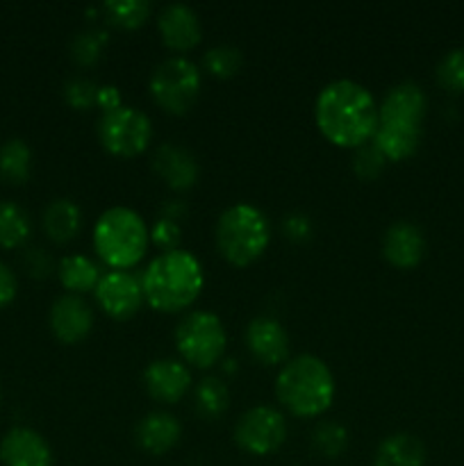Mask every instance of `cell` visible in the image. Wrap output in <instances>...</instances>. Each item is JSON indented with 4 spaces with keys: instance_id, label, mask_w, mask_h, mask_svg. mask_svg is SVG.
<instances>
[{
    "instance_id": "1",
    "label": "cell",
    "mask_w": 464,
    "mask_h": 466,
    "mask_svg": "<svg viewBox=\"0 0 464 466\" xmlns=\"http://www.w3.org/2000/svg\"><path fill=\"white\" fill-rule=\"evenodd\" d=\"M314 118L328 141L358 148L373 139L378 127V105L371 91L359 82L335 80L318 91Z\"/></svg>"
},
{
    "instance_id": "2",
    "label": "cell",
    "mask_w": 464,
    "mask_h": 466,
    "mask_svg": "<svg viewBox=\"0 0 464 466\" xmlns=\"http://www.w3.org/2000/svg\"><path fill=\"white\" fill-rule=\"evenodd\" d=\"M144 300L159 312H180L203 291V267L189 250H166L150 259L141 273Z\"/></svg>"
},
{
    "instance_id": "3",
    "label": "cell",
    "mask_w": 464,
    "mask_h": 466,
    "mask_svg": "<svg viewBox=\"0 0 464 466\" xmlns=\"http://www.w3.org/2000/svg\"><path fill=\"white\" fill-rule=\"evenodd\" d=\"M276 396L294 417H318L335 400V376L317 355H298L282 364Z\"/></svg>"
},
{
    "instance_id": "4",
    "label": "cell",
    "mask_w": 464,
    "mask_h": 466,
    "mask_svg": "<svg viewBox=\"0 0 464 466\" xmlns=\"http://www.w3.org/2000/svg\"><path fill=\"white\" fill-rule=\"evenodd\" d=\"M218 253L235 267H248L259 259L271 241V226L267 214L250 203L230 205L218 217L217 230Z\"/></svg>"
},
{
    "instance_id": "5",
    "label": "cell",
    "mask_w": 464,
    "mask_h": 466,
    "mask_svg": "<svg viewBox=\"0 0 464 466\" xmlns=\"http://www.w3.org/2000/svg\"><path fill=\"white\" fill-rule=\"evenodd\" d=\"M150 232L144 218L130 208H109L94 226V248L109 267L126 271L135 267L148 248Z\"/></svg>"
},
{
    "instance_id": "6",
    "label": "cell",
    "mask_w": 464,
    "mask_h": 466,
    "mask_svg": "<svg viewBox=\"0 0 464 466\" xmlns=\"http://www.w3.org/2000/svg\"><path fill=\"white\" fill-rule=\"evenodd\" d=\"M227 337L221 319L214 312L196 309L176 328V346L182 360L196 369H209L221 360Z\"/></svg>"
},
{
    "instance_id": "7",
    "label": "cell",
    "mask_w": 464,
    "mask_h": 466,
    "mask_svg": "<svg viewBox=\"0 0 464 466\" xmlns=\"http://www.w3.org/2000/svg\"><path fill=\"white\" fill-rule=\"evenodd\" d=\"M150 96L168 114H187L200 94V71L191 59L166 57L150 73Z\"/></svg>"
},
{
    "instance_id": "8",
    "label": "cell",
    "mask_w": 464,
    "mask_h": 466,
    "mask_svg": "<svg viewBox=\"0 0 464 466\" xmlns=\"http://www.w3.org/2000/svg\"><path fill=\"white\" fill-rule=\"evenodd\" d=\"M98 139L107 153L135 157L153 139V123L141 109L121 105L112 112H103L98 121Z\"/></svg>"
},
{
    "instance_id": "9",
    "label": "cell",
    "mask_w": 464,
    "mask_h": 466,
    "mask_svg": "<svg viewBox=\"0 0 464 466\" xmlns=\"http://www.w3.org/2000/svg\"><path fill=\"white\" fill-rule=\"evenodd\" d=\"M287 440V421L282 412L268 405L250 408L235 426V441L250 455L276 453Z\"/></svg>"
},
{
    "instance_id": "10",
    "label": "cell",
    "mask_w": 464,
    "mask_h": 466,
    "mask_svg": "<svg viewBox=\"0 0 464 466\" xmlns=\"http://www.w3.org/2000/svg\"><path fill=\"white\" fill-rule=\"evenodd\" d=\"M94 294L105 314H109L112 319L135 317L144 303V289H141L139 278L135 273L118 271V268L100 276Z\"/></svg>"
},
{
    "instance_id": "11",
    "label": "cell",
    "mask_w": 464,
    "mask_h": 466,
    "mask_svg": "<svg viewBox=\"0 0 464 466\" xmlns=\"http://www.w3.org/2000/svg\"><path fill=\"white\" fill-rule=\"evenodd\" d=\"M428 98L417 82H398L391 86L378 107V123L421 127Z\"/></svg>"
},
{
    "instance_id": "12",
    "label": "cell",
    "mask_w": 464,
    "mask_h": 466,
    "mask_svg": "<svg viewBox=\"0 0 464 466\" xmlns=\"http://www.w3.org/2000/svg\"><path fill=\"white\" fill-rule=\"evenodd\" d=\"M246 346L264 367H277L289 358V335L273 317H257L246 328Z\"/></svg>"
},
{
    "instance_id": "13",
    "label": "cell",
    "mask_w": 464,
    "mask_h": 466,
    "mask_svg": "<svg viewBox=\"0 0 464 466\" xmlns=\"http://www.w3.org/2000/svg\"><path fill=\"white\" fill-rule=\"evenodd\" d=\"M94 328V312L89 303L77 294H64L50 308V330L64 344L86 339Z\"/></svg>"
},
{
    "instance_id": "14",
    "label": "cell",
    "mask_w": 464,
    "mask_h": 466,
    "mask_svg": "<svg viewBox=\"0 0 464 466\" xmlns=\"http://www.w3.org/2000/svg\"><path fill=\"white\" fill-rule=\"evenodd\" d=\"M144 387L159 403H177L191 387V371L180 360H153L144 371Z\"/></svg>"
},
{
    "instance_id": "15",
    "label": "cell",
    "mask_w": 464,
    "mask_h": 466,
    "mask_svg": "<svg viewBox=\"0 0 464 466\" xmlns=\"http://www.w3.org/2000/svg\"><path fill=\"white\" fill-rule=\"evenodd\" d=\"M0 462L5 466H53V451L39 432L18 426L0 440Z\"/></svg>"
},
{
    "instance_id": "16",
    "label": "cell",
    "mask_w": 464,
    "mask_h": 466,
    "mask_svg": "<svg viewBox=\"0 0 464 466\" xmlns=\"http://www.w3.org/2000/svg\"><path fill=\"white\" fill-rule=\"evenodd\" d=\"M157 27L162 41L168 48L185 53L200 41V18L189 5L171 3L164 5L157 16Z\"/></svg>"
},
{
    "instance_id": "17",
    "label": "cell",
    "mask_w": 464,
    "mask_h": 466,
    "mask_svg": "<svg viewBox=\"0 0 464 466\" xmlns=\"http://www.w3.org/2000/svg\"><path fill=\"white\" fill-rule=\"evenodd\" d=\"M153 168L164 182H166L171 189L185 191L191 189L198 180V162H196L194 155L185 148V146H177L166 141V144H159L153 153Z\"/></svg>"
},
{
    "instance_id": "18",
    "label": "cell",
    "mask_w": 464,
    "mask_h": 466,
    "mask_svg": "<svg viewBox=\"0 0 464 466\" xmlns=\"http://www.w3.org/2000/svg\"><path fill=\"white\" fill-rule=\"evenodd\" d=\"M382 255L398 268H412L426 255V237L421 228L409 221H396L382 237Z\"/></svg>"
},
{
    "instance_id": "19",
    "label": "cell",
    "mask_w": 464,
    "mask_h": 466,
    "mask_svg": "<svg viewBox=\"0 0 464 466\" xmlns=\"http://www.w3.org/2000/svg\"><path fill=\"white\" fill-rule=\"evenodd\" d=\"M182 426L173 414L150 412L136 423V444L150 455H164L180 441Z\"/></svg>"
},
{
    "instance_id": "20",
    "label": "cell",
    "mask_w": 464,
    "mask_h": 466,
    "mask_svg": "<svg viewBox=\"0 0 464 466\" xmlns=\"http://www.w3.org/2000/svg\"><path fill=\"white\" fill-rule=\"evenodd\" d=\"M426 446L412 432H394L378 444L373 466H423Z\"/></svg>"
},
{
    "instance_id": "21",
    "label": "cell",
    "mask_w": 464,
    "mask_h": 466,
    "mask_svg": "<svg viewBox=\"0 0 464 466\" xmlns=\"http://www.w3.org/2000/svg\"><path fill=\"white\" fill-rule=\"evenodd\" d=\"M371 141L378 146V150H380L387 159H408L409 155H414V150L419 148L421 127L378 123Z\"/></svg>"
},
{
    "instance_id": "22",
    "label": "cell",
    "mask_w": 464,
    "mask_h": 466,
    "mask_svg": "<svg viewBox=\"0 0 464 466\" xmlns=\"http://www.w3.org/2000/svg\"><path fill=\"white\" fill-rule=\"evenodd\" d=\"M82 212L73 200L57 198L44 209V230L57 244H66L80 232Z\"/></svg>"
},
{
    "instance_id": "23",
    "label": "cell",
    "mask_w": 464,
    "mask_h": 466,
    "mask_svg": "<svg viewBox=\"0 0 464 466\" xmlns=\"http://www.w3.org/2000/svg\"><path fill=\"white\" fill-rule=\"evenodd\" d=\"M59 280L64 289H68V294H85V291L96 289L100 282V268L86 255H66L59 262Z\"/></svg>"
},
{
    "instance_id": "24",
    "label": "cell",
    "mask_w": 464,
    "mask_h": 466,
    "mask_svg": "<svg viewBox=\"0 0 464 466\" xmlns=\"http://www.w3.org/2000/svg\"><path fill=\"white\" fill-rule=\"evenodd\" d=\"M230 405V390L221 378H205L194 391V412L205 421H217Z\"/></svg>"
},
{
    "instance_id": "25",
    "label": "cell",
    "mask_w": 464,
    "mask_h": 466,
    "mask_svg": "<svg viewBox=\"0 0 464 466\" xmlns=\"http://www.w3.org/2000/svg\"><path fill=\"white\" fill-rule=\"evenodd\" d=\"M32 150L23 139H9L0 146V177L12 185H23L30 177Z\"/></svg>"
},
{
    "instance_id": "26",
    "label": "cell",
    "mask_w": 464,
    "mask_h": 466,
    "mask_svg": "<svg viewBox=\"0 0 464 466\" xmlns=\"http://www.w3.org/2000/svg\"><path fill=\"white\" fill-rule=\"evenodd\" d=\"M30 218L16 203L0 200V248H16L30 237Z\"/></svg>"
},
{
    "instance_id": "27",
    "label": "cell",
    "mask_w": 464,
    "mask_h": 466,
    "mask_svg": "<svg viewBox=\"0 0 464 466\" xmlns=\"http://www.w3.org/2000/svg\"><path fill=\"white\" fill-rule=\"evenodd\" d=\"M109 35L103 27H85V30L76 32L68 44V53H71V59L80 66H91L100 59L105 46H107Z\"/></svg>"
},
{
    "instance_id": "28",
    "label": "cell",
    "mask_w": 464,
    "mask_h": 466,
    "mask_svg": "<svg viewBox=\"0 0 464 466\" xmlns=\"http://www.w3.org/2000/svg\"><path fill=\"white\" fill-rule=\"evenodd\" d=\"M100 9L112 25L123 27V30H135L150 16L153 5L148 0H107Z\"/></svg>"
},
{
    "instance_id": "29",
    "label": "cell",
    "mask_w": 464,
    "mask_h": 466,
    "mask_svg": "<svg viewBox=\"0 0 464 466\" xmlns=\"http://www.w3.org/2000/svg\"><path fill=\"white\" fill-rule=\"evenodd\" d=\"M241 64H244V55H241V50L237 48V46L230 44L214 46V48H209L203 57L205 71L214 77L237 76Z\"/></svg>"
},
{
    "instance_id": "30",
    "label": "cell",
    "mask_w": 464,
    "mask_h": 466,
    "mask_svg": "<svg viewBox=\"0 0 464 466\" xmlns=\"http://www.w3.org/2000/svg\"><path fill=\"white\" fill-rule=\"evenodd\" d=\"M312 446L323 458H339L348 446V432L337 421H321L312 432Z\"/></svg>"
},
{
    "instance_id": "31",
    "label": "cell",
    "mask_w": 464,
    "mask_h": 466,
    "mask_svg": "<svg viewBox=\"0 0 464 466\" xmlns=\"http://www.w3.org/2000/svg\"><path fill=\"white\" fill-rule=\"evenodd\" d=\"M437 80L450 91H464V46L449 50L437 64Z\"/></svg>"
},
{
    "instance_id": "32",
    "label": "cell",
    "mask_w": 464,
    "mask_h": 466,
    "mask_svg": "<svg viewBox=\"0 0 464 466\" xmlns=\"http://www.w3.org/2000/svg\"><path fill=\"white\" fill-rule=\"evenodd\" d=\"M387 157L378 150V146L373 141L358 146L353 153V171L355 176L362 177V180H373V177L380 176L385 171Z\"/></svg>"
},
{
    "instance_id": "33",
    "label": "cell",
    "mask_w": 464,
    "mask_h": 466,
    "mask_svg": "<svg viewBox=\"0 0 464 466\" xmlns=\"http://www.w3.org/2000/svg\"><path fill=\"white\" fill-rule=\"evenodd\" d=\"M64 98L73 109H86L96 105L98 98V85L89 77H71L64 85Z\"/></svg>"
},
{
    "instance_id": "34",
    "label": "cell",
    "mask_w": 464,
    "mask_h": 466,
    "mask_svg": "<svg viewBox=\"0 0 464 466\" xmlns=\"http://www.w3.org/2000/svg\"><path fill=\"white\" fill-rule=\"evenodd\" d=\"M180 237H182V228L180 223L176 221H168V218H157L155 226L150 228V241L159 248L166 250H176L177 244H180Z\"/></svg>"
},
{
    "instance_id": "35",
    "label": "cell",
    "mask_w": 464,
    "mask_h": 466,
    "mask_svg": "<svg viewBox=\"0 0 464 466\" xmlns=\"http://www.w3.org/2000/svg\"><path fill=\"white\" fill-rule=\"evenodd\" d=\"M282 232L289 241H296V244H303V241H309L312 237L314 226L312 218L305 212H291L282 218Z\"/></svg>"
},
{
    "instance_id": "36",
    "label": "cell",
    "mask_w": 464,
    "mask_h": 466,
    "mask_svg": "<svg viewBox=\"0 0 464 466\" xmlns=\"http://www.w3.org/2000/svg\"><path fill=\"white\" fill-rule=\"evenodd\" d=\"M25 267L27 271H30V276L35 278H45L50 271H53V259L48 258V253H44V250H30V253L25 255Z\"/></svg>"
},
{
    "instance_id": "37",
    "label": "cell",
    "mask_w": 464,
    "mask_h": 466,
    "mask_svg": "<svg viewBox=\"0 0 464 466\" xmlns=\"http://www.w3.org/2000/svg\"><path fill=\"white\" fill-rule=\"evenodd\" d=\"M16 276L12 273V268L7 267V264L0 262V308H5V305L12 303L14 299H16Z\"/></svg>"
},
{
    "instance_id": "38",
    "label": "cell",
    "mask_w": 464,
    "mask_h": 466,
    "mask_svg": "<svg viewBox=\"0 0 464 466\" xmlns=\"http://www.w3.org/2000/svg\"><path fill=\"white\" fill-rule=\"evenodd\" d=\"M96 105H98L103 112H112V109L121 107L123 100H121V94H118L116 86L114 85L98 86V98H96Z\"/></svg>"
},
{
    "instance_id": "39",
    "label": "cell",
    "mask_w": 464,
    "mask_h": 466,
    "mask_svg": "<svg viewBox=\"0 0 464 466\" xmlns=\"http://www.w3.org/2000/svg\"><path fill=\"white\" fill-rule=\"evenodd\" d=\"M185 217H187L185 200L171 198V200H166V203L162 205V218H168V221L180 223Z\"/></svg>"
},
{
    "instance_id": "40",
    "label": "cell",
    "mask_w": 464,
    "mask_h": 466,
    "mask_svg": "<svg viewBox=\"0 0 464 466\" xmlns=\"http://www.w3.org/2000/svg\"><path fill=\"white\" fill-rule=\"evenodd\" d=\"M235 369H237L235 360H227V362H226V371H235Z\"/></svg>"
}]
</instances>
